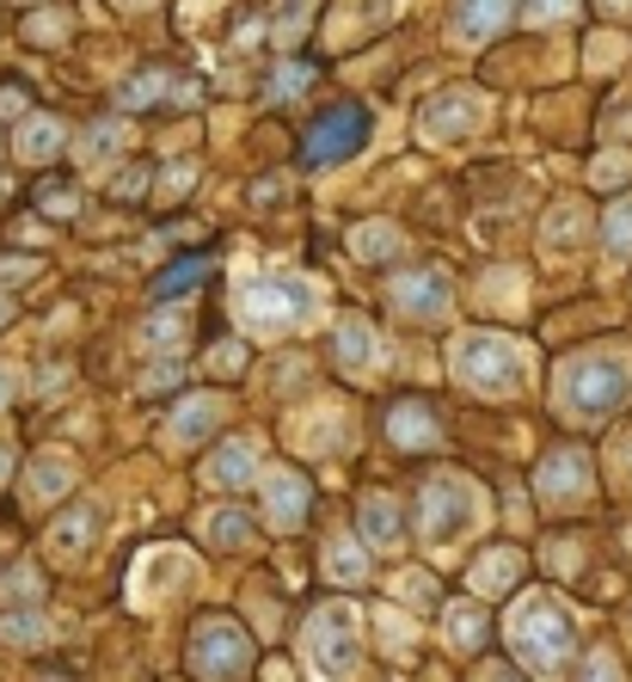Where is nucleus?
Returning <instances> with one entry per match:
<instances>
[{
	"mask_svg": "<svg viewBox=\"0 0 632 682\" xmlns=\"http://www.w3.org/2000/svg\"><path fill=\"white\" fill-rule=\"evenodd\" d=\"M210 369H215V375H239V369H246V345H215Z\"/></svg>",
	"mask_w": 632,
	"mask_h": 682,
	"instance_id": "43",
	"label": "nucleus"
},
{
	"mask_svg": "<svg viewBox=\"0 0 632 682\" xmlns=\"http://www.w3.org/2000/svg\"><path fill=\"white\" fill-rule=\"evenodd\" d=\"M399 246H406V234H399L394 222H363L350 234V253L363 258V265H381V258H399Z\"/></svg>",
	"mask_w": 632,
	"mask_h": 682,
	"instance_id": "26",
	"label": "nucleus"
},
{
	"mask_svg": "<svg viewBox=\"0 0 632 682\" xmlns=\"http://www.w3.org/2000/svg\"><path fill=\"white\" fill-rule=\"evenodd\" d=\"M381 628H387V645H394V652H411V628L399 615H381Z\"/></svg>",
	"mask_w": 632,
	"mask_h": 682,
	"instance_id": "48",
	"label": "nucleus"
},
{
	"mask_svg": "<svg viewBox=\"0 0 632 682\" xmlns=\"http://www.w3.org/2000/svg\"><path fill=\"white\" fill-rule=\"evenodd\" d=\"M602 246H608V258H632V197H620L614 210H608Z\"/></svg>",
	"mask_w": 632,
	"mask_h": 682,
	"instance_id": "32",
	"label": "nucleus"
},
{
	"mask_svg": "<svg viewBox=\"0 0 632 682\" xmlns=\"http://www.w3.org/2000/svg\"><path fill=\"white\" fill-rule=\"evenodd\" d=\"M264 517H271V529H302V517H307V480L295 468H283V474H271L264 480Z\"/></svg>",
	"mask_w": 632,
	"mask_h": 682,
	"instance_id": "15",
	"label": "nucleus"
},
{
	"mask_svg": "<svg viewBox=\"0 0 632 682\" xmlns=\"http://www.w3.org/2000/svg\"><path fill=\"white\" fill-rule=\"evenodd\" d=\"M319 566H326L332 584H369V553L356 548L350 536H332L326 553H319Z\"/></svg>",
	"mask_w": 632,
	"mask_h": 682,
	"instance_id": "24",
	"label": "nucleus"
},
{
	"mask_svg": "<svg viewBox=\"0 0 632 682\" xmlns=\"http://www.w3.org/2000/svg\"><path fill=\"white\" fill-rule=\"evenodd\" d=\"M13 154L26 166L55 161V154H62V123H55V118H26V123H19V135H13Z\"/></svg>",
	"mask_w": 632,
	"mask_h": 682,
	"instance_id": "22",
	"label": "nucleus"
},
{
	"mask_svg": "<svg viewBox=\"0 0 632 682\" xmlns=\"http://www.w3.org/2000/svg\"><path fill=\"white\" fill-rule=\"evenodd\" d=\"M222 418H227V400H222V394H197V400H185L179 413H172L166 442H172V449H197L210 430H222Z\"/></svg>",
	"mask_w": 632,
	"mask_h": 682,
	"instance_id": "14",
	"label": "nucleus"
},
{
	"mask_svg": "<svg viewBox=\"0 0 632 682\" xmlns=\"http://www.w3.org/2000/svg\"><path fill=\"white\" fill-rule=\"evenodd\" d=\"M467 584H473V602L486 597H510L516 584H522V553L516 548H491L473 560V572H467Z\"/></svg>",
	"mask_w": 632,
	"mask_h": 682,
	"instance_id": "16",
	"label": "nucleus"
},
{
	"mask_svg": "<svg viewBox=\"0 0 632 682\" xmlns=\"http://www.w3.org/2000/svg\"><path fill=\"white\" fill-rule=\"evenodd\" d=\"M43 210H50V215H74V191H68V185H43Z\"/></svg>",
	"mask_w": 632,
	"mask_h": 682,
	"instance_id": "46",
	"label": "nucleus"
},
{
	"mask_svg": "<svg viewBox=\"0 0 632 682\" xmlns=\"http://www.w3.org/2000/svg\"><path fill=\"white\" fill-rule=\"evenodd\" d=\"M111 191H118V197H147V173L142 166H123V173L111 179Z\"/></svg>",
	"mask_w": 632,
	"mask_h": 682,
	"instance_id": "45",
	"label": "nucleus"
},
{
	"mask_svg": "<svg viewBox=\"0 0 632 682\" xmlns=\"http://www.w3.org/2000/svg\"><path fill=\"white\" fill-rule=\"evenodd\" d=\"M534 486H540V498H547V505H578V498H590V486H595L590 455H583L578 442H565V449H553V455H547V461H540Z\"/></svg>",
	"mask_w": 632,
	"mask_h": 682,
	"instance_id": "10",
	"label": "nucleus"
},
{
	"mask_svg": "<svg viewBox=\"0 0 632 682\" xmlns=\"http://www.w3.org/2000/svg\"><path fill=\"white\" fill-rule=\"evenodd\" d=\"M246 536H252V522L239 510H210L203 517V541L210 548H246Z\"/></svg>",
	"mask_w": 632,
	"mask_h": 682,
	"instance_id": "30",
	"label": "nucleus"
},
{
	"mask_svg": "<svg viewBox=\"0 0 632 682\" xmlns=\"http://www.w3.org/2000/svg\"><path fill=\"white\" fill-rule=\"evenodd\" d=\"M578 0H528V26H553V19H565Z\"/></svg>",
	"mask_w": 632,
	"mask_h": 682,
	"instance_id": "40",
	"label": "nucleus"
},
{
	"mask_svg": "<svg viewBox=\"0 0 632 682\" xmlns=\"http://www.w3.org/2000/svg\"><path fill=\"white\" fill-rule=\"evenodd\" d=\"M583 682H620L614 652H590V664H583Z\"/></svg>",
	"mask_w": 632,
	"mask_h": 682,
	"instance_id": "44",
	"label": "nucleus"
},
{
	"mask_svg": "<svg viewBox=\"0 0 632 682\" xmlns=\"http://www.w3.org/2000/svg\"><path fill=\"white\" fill-rule=\"evenodd\" d=\"M614 55H620V43H614V38H595V50H590V68H608V62H614Z\"/></svg>",
	"mask_w": 632,
	"mask_h": 682,
	"instance_id": "50",
	"label": "nucleus"
},
{
	"mask_svg": "<svg viewBox=\"0 0 632 682\" xmlns=\"http://www.w3.org/2000/svg\"><path fill=\"white\" fill-rule=\"evenodd\" d=\"M356 529H363V541L381 553H399V541H406V517H399V498L394 492H369L363 505H356Z\"/></svg>",
	"mask_w": 632,
	"mask_h": 682,
	"instance_id": "13",
	"label": "nucleus"
},
{
	"mask_svg": "<svg viewBox=\"0 0 632 682\" xmlns=\"http://www.w3.org/2000/svg\"><path fill=\"white\" fill-rule=\"evenodd\" d=\"M614 455H620V468H632V442H626V437H620V449H614Z\"/></svg>",
	"mask_w": 632,
	"mask_h": 682,
	"instance_id": "54",
	"label": "nucleus"
},
{
	"mask_svg": "<svg viewBox=\"0 0 632 682\" xmlns=\"http://www.w3.org/2000/svg\"><path fill=\"white\" fill-rule=\"evenodd\" d=\"M26 111V93L19 86H0V118H19Z\"/></svg>",
	"mask_w": 632,
	"mask_h": 682,
	"instance_id": "49",
	"label": "nucleus"
},
{
	"mask_svg": "<svg viewBox=\"0 0 632 682\" xmlns=\"http://www.w3.org/2000/svg\"><path fill=\"white\" fill-rule=\"evenodd\" d=\"M448 369H455L461 388L486 394V400H510V394H522L528 375H534V357H528L522 338L461 333V338H455V350H448Z\"/></svg>",
	"mask_w": 632,
	"mask_h": 682,
	"instance_id": "3",
	"label": "nucleus"
},
{
	"mask_svg": "<svg viewBox=\"0 0 632 682\" xmlns=\"http://www.w3.org/2000/svg\"><path fill=\"white\" fill-rule=\"evenodd\" d=\"M486 522V492H479L467 474H436L418 492V536L430 548H455Z\"/></svg>",
	"mask_w": 632,
	"mask_h": 682,
	"instance_id": "5",
	"label": "nucleus"
},
{
	"mask_svg": "<svg viewBox=\"0 0 632 682\" xmlns=\"http://www.w3.org/2000/svg\"><path fill=\"white\" fill-rule=\"evenodd\" d=\"M258 480V442L239 437V442H222L203 468V486H252Z\"/></svg>",
	"mask_w": 632,
	"mask_h": 682,
	"instance_id": "19",
	"label": "nucleus"
},
{
	"mask_svg": "<svg viewBox=\"0 0 632 682\" xmlns=\"http://www.w3.org/2000/svg\"><path fill=\"white\" fill-rule=\"evenodd\" d=\"M448 302H455V295H448L442 271H406V277L394 283V308L411 314V320H442Z\"/></svg>",
	"mask_w": 632,
	"mask_h": 682,
	"instance_id": "12",
	"label": "nucleus"
},
{
	"mask_svg": "<svg viewBox=\"0 0 632 682\" xmlns=\"http://www.w3.org/2000/svg\"><path fill=\"white\" fill-rule=\"evenodd\" d=\"M99 529H105V510H99V505H74V510H68V517L50 529V548L74 560V553H86V548L99 541Z\"/></svg>",
	"mask_w": 632,
	"mask_h": 682,
	"instance_id": "20",
	"label": "nucleus"
},
{
	"mask_svg": "<svg viewBox=\"0 0 632 682\" xmlns=\"http://www.w3.org/2000/svg\"><path fill=\"white\" fill-rule=\"evenodd\" d=\"M516 0H455V38L461 43H486L510 26Z\"/></svg>",
	"mask_w": 632,
	"mask_h": 682,
	"instance_id": "18",
	"label": "nucleus"
},
{
	"mask_svg": "<svg viewBox=\"0 0 632 682\" xmlns=\"http://www.w3.org/2000/svg\"><path fill=\"white\" fill-rule=\"evenodd\" d=\"M7 474H13V449L0 442V486H7Z\"/></svg>",
	"mask_w": 632,
	"mask_h": 682,
	"instance_id": "52",
	"label": "nucleus"
},
{
	"mask_svg": "<svg viewBox=\"0 0 632 682\" xmlns=\"http://www.w3.org/2000/svg\"><path fill=\"white\" fill-rule=\"evenodd\" d=\"M332 363H338L344 375H369L375 363H381V338H375V326L363 320V314H344V320L332 326Z\"/></svg>",
	"mask_w": 632,
	"mask_h": 682,
	"instance_id": "11",
	"label": "nucleus"
},
{
	"mask_svg": "<svg viewBox=\"0 0 632 682\" xmlns=\"http://www.w3.org/2000/svg\"><path fill=\"white\" fill-rule=\"evenodd\" d=\"M123 7H147V0H123Z\"/></svg>",
	"mask_w": 632,
	"mask_h": 682,
	"instance_id": "56",
	"label": "nucleus"
},
{
	"mask_svg": "<svg viewBox=\"0 0 632 682\" xmlns=\"http://www.w3.org/2000/svg\"><path fill=\"white\" fill-rule=\"evenodd\" d=\"M191 670H197L203 682H239L252 670V633L239 628V621H203L197 633H191Z\"/></svg>",
	"mask_w": 632,
	"mask_h": 682,
	"instance_id": "7",
	"label": "nucleus"
},
{
	"mask_svg": "<svg viewBox=\"0 0 632 682\" xmlns=\"http://www.w3.org/2000/svg\"><path fill=\"white\" fill-rule=\"evenodd\" d=\"M0 640H7V645H43V640H50V621L31 615V609H19V615L7 609V615H0Z\"/></svg>",
	"mask_w": 632,
	"mask_h": 682,
	"instance_id": "33",
	"label": "nucleus"
},
{
	"mask_svg": "<svg viewBox=\"0 0 632 682\" xmlns=\"http://www.w3.org/2000/svg\"><path fill=\"white\" fill-rule=\"evenodd\" d=\"M387 437L399 449H430V442H442V425H436V413L424 400H394L387 406Z\"/></svg>",
	"mask_w": 632,
	"mask_h": 682,
	"instance_id": "17",
	"label": "nucleus"
},
{
	"mask_svg": "<svg viewBox=\"0 0 632 682\" xmlns=\"http://www.w3.org/2000/svg\"><path fill=\"white\" fill-rule=\"evenodd\" d=\"M302 652H307V664H314L319 682H350L356 676V664H363V633H356L350 602H326V609L307 615Z\"/></svg>",
	"mask_w": 632,
	"mask_h": 682,
	"instance_id": "6",
	"label": "nucleus"
},
{
	"mask_svg": "<svg viewBox=\"0 0 632 682\" xmlns=\"http://www.w3.org/2000/svg\"><path fill=\"white\" fill-rule=\"evenodd\" d=\"M26 38L31 43H55V38H68V13H38L26 26Z\"/></svg>",
	"mask_w": 632,
	"mask_h": 682,
	"instance_id": "39",
	"label": "nucleus"
},
{
	"mask_svg": "<svg viewBox=\"0 0 632 682\" xmlns=\"http://www.w3.org/2000/svg\"><path fill=\"white\" fill-rule=\"evenodd\" d=\"M0 320H7V302H0Z\"/></svg>",
	"mask_w": 632,
	"mask_h": 682,
	"instance_id": "58",
	"label": "nucleus"
},
{
	"mask_svg": "<svg viewBox=\"0 0 632 682\" xmlns=\"http://www.w3.org/2000/svg\"><path fill=\"white\" fill-rule=\"evenodd\" d=\"M595 185H614V179H632V154H608V161H595Z\"/></svg>",
	"mask_w": 632,
	"mask_h": 682,
	"instance_id": "42",
	"label": "nucleus"
},
{
	"mask_svg": "<svg viewBox=\"0 0 632 682\" xmlns=\"http://www.w3.org/2000/svg\"><path fill=\"white\" fill-rule=\"evenodd\" d=\"M510 645H516V658H522L528 670L553 676V670H565L571 652H578V621L565 615V602L559 597L534 590V597H522L510 609Z\"/></svg>",
	"mask_w": 632,
	"mask_h": 682,
	"instance_id": "4",
	"label": "nucleus"
},
{
	"mask_svg": "<svg viewBox=\"0 0 632 682\" xmlns=\"http://www.w3.org/2000/svg\"><path fill=\"white\" fill-rule=\"evenodd\" d=\"M234 314L252 338H277V333H302L307 320L319 314V283L295 277V271H271V277L239 283Z\"/></svg>",
	"mask_w": 632,
	"mask_h": 682,
	"instance_id": "2",
	"label": "nucleus"
},
{
	"mask_svg": "<svg viewBox=\"0 0 632 682\" xmlns=\"http://www.w3.org/2000/svg\"><path fill=\"white\" fill-rule=\"evenodd\" d=\"M13 388H19V375H13V369H7V363H0V406L13 400Z\"/></svg>",
	"mask_w": 632,
	"mask_h": 682,
	"instance_id": "51",
	"label": "nucleus"
},
{
	"mask_svg": "<svg viewBox=\"0 0 632 682\" xmlns=\"http://www.w3.org/2000/svg\"><path fill=\"white\" fill-rule=\"evenodd\" d=\"M553 246H578L583 234H590V203L583 197H565V203H553V215H547V227H540Z\"/></svg>",
	"mask_w": 632,
	"mask_h": 682,
	"instance_id": "27",
	"label": "nucleus"
},
{
	"mask_svg": "<svg viewBox=\"0 0 632 682\" xmlns=\"http://www.w3.org/2000/svg\"><path fill=\"white\" fill-rule=\"evenodd\" d=\"M185 338H191V320H185V314H154V320L135 333V345H142V350H179Z\"/></svg>",
	"mask_w": 632,
	"mask_h": 682,
	"instance_id": "29",
	"label": "nucleus"
},
{
	"mask_svg": "<svg viewBox=\"0 0 632 682\" xmlns=\"http://www.w3.org/2000/svg\"><path fill=\"white\" fill-rule=\"evenodd\" d=\"M43 682H68V676H43Z\"/></svg>",
	"mask_w": 632,
	"mask_h": 682,
	"instance_id": "57",
	"label": "nucleus"
},
{
	"mask_svg": "<svg viewBox=\"0 0 632 682\" xmlns=\"http://www.w3.org/2000/svg\"><path fill=\"white\" fill-rule=\"evenodd\" d=\"M486 118H491V105L473 86H448V93H436L430 105L418 111V135L424 142H467Z\"/></svg>",
	"mask_w": 632,
	"mask_h": 682,
	"instance_id": "9",
	"label": "nucleus"
},
{
	"mask_svg": "<svg viewBox=\"0 0 632 682\" xmlns=\"http://www.w3.org/2000/svg\"><path fill=\"white\" fill-rule=\"evenodd\" d=\"M179 375H185L179 363H160V369H147V381H142V388H147V394H166L172 381H179Z\"/></svg>",
	"mask_w": 632,
	"mask_h": 682,
	"instance_id": "47",
	"label": "nucleus"
},
{
	"mask_svg": "<svg viewBox=\"0 0 632 682\" xmlns=\"http://www.w3.org/2000/svg\"><path fill=\"white\" fill-rule=\"evenodd\" d=\"M626 394H632V350L595 345V350H578V357L559 363L553 400L565 418H608Z\"/></svg>",
	"mask_w": 632,
	"mask_h": 682,
	"instance_id": "1",
	"label": "nucleus"
},
{
	"mask_svg": "<svg viewBox=\"0 0 632 682\" xmlns=\"http://www.w3.org/2000/svg\"><path fill=\"white\" fill-rule=\"evenodd\" d=\"M68 486H74V461H68V455H38V461L26 468L31 505H55V498H68Z\"/></svg>",
	"mask_w": 632,
	"mask_h": 682,
	"instance_id": "21",
	"label": "nucleus"
},
{
	"mask_svg": "<svg viewBox=\"0 0 632 682\" xmlns=\"http://www.w3.org/2000/svg\"><path fill=\"white\" fill-rule=\"evenodd\" d=\"M314 19V0H277V43H295Z\"/></svg>",
	"mask_w": 632,
	"mask_h": 682,
	"instance_id": "35",
	"label": "nucleus"
},
{
	"mask_svg": "<svg viewBox=\"0 0 632 682\" xmlns=\"http://www.w3.org/2000/svg\"><path fill=\"white\" fill-rule=\"evenodd\" d=\"M307 81H314V74H307L302 62H283L277 74H271V93H277V99H295V93H302Z\"/></svg>",
	"mask_w": 632,
	"mask_h": 682,
	"instance_id": "38",
	"label": "nucleus"
},
{
	"mask_svg": "<svg viewBox=\"0 0 632 682\" xmlns=\"http://www.w3.org/2000/svg\"><path fill=\"white\" fill-rule=\"evenodd\" d=\"M486 682H522V676H516V670H491Z\"/></svg>",
	"mask_w": 632,
	"mask_h": 682,
	"instance_id": "55",
	"label": "nucleus"
},
{
	"mask_svg": "<svg viewBox=\"0 0 632 682\" xmlns=\"http://www.w3.org/2000/svg\"><path fill=\"white\" fill-rule=\"evenodd\" d=\"M442 633H448V645H455V652H479V645H486V609H479V602H455V609H448L442 615Z\"/></svg>",
	"mask_w": 632,
	"mask_h": 682,
	"instance_id": "25",
	"label": "nucleus"
},
{
	"mask_svg": "<svg viewBox=\"0 0 632 682\" xmlns=\"http://www.w3.org/2000/svg\"><path fill=\"white\" fill-rule=\"evenodd\" d=\"M118 147H123V123L118 118H105V123H93V130L80 135V166H105V161H118Z\"/></svg>",
	"mask_w": 632,
	"mask_h": 682,
	"instance_id": "28",
	"label": "nucleus"
},
{
	"mask_svg": "<svg viewBox=\"0 0 632 682\" xmlns=\"http://www.w3.org/2000/svg\"><path fill=\"white\" fill-rule=\"evenodd\" d=\"M394 597L399 602H436V578L430 572H399L394 578Z\"/></svg>",
	"mask_w": 632,
	"mask_h": 682,
	"instance_id": "36",
	"label": "nucleus"
},
{
	"mask_svg": "<svg viewBox=\"0 0 632 682\" xmlns=\"http://www.w3.org/2000/svg\"><path fill=\"white\" fill-rule=\"evenodd\" d=\"M203 277H210V258H185V265L160 271V277H154V295H160V302H172V295H191Z\"/></svg>",
	"mask_w": 632,
	"mask_h": 682,
	"instance_id": "31",
	"label": "nucleus"
},
{
	"mask_svg": "<svg viewBox=\"0 0 632 682\" xmlns=\"http://www.w3.org/2000/svg\"><path fill=\"white\" fill-rule=\"evenodd\" d=\"M38 277V258H0V289H13V283H31Z\"/></svg>",
	"mask_w": 632,
	"mask_h": 682,
	"instance_id": "41",
	"label": "nucleus"
},
{
	"mask_svg": "<svg viewBox=\"0 0 632 682\" xmlns=\"http://www.w3.org/2000/svg\"><path fill=\"white\" fill-rule=\"evenodd\" d=\"M363 142H369V111H363V105H332L326 118L307 130L302 161L307 166H344Z\"/></svg>",
	"mask_w": 632,
	"mask_h": 682,
	"instance_id": "8",
	"label": "nucleus"
},
{
	"mask_svg": "<svg viewBox=\"0 0 632 682\" xmlns=\"http://www.w3.org/2000/svg\"><path fill=\"white\" fill-rule=\"evenodd\" d=\"M0 597H7V602H38V597H43L38 566H13V572L0 578Z\"/></svg>",
	"mask_w": 632,
	"mask_h": 682,
	"instance_id": "34",
	"label": "nucleus"
},
{
	"mask_svg": "<svg viewBox=\"0 0 632 682\" xmlns=\"http://www.w3.org/2000/svg\"><path fill=\"white\" fill-rule=\"evenodd\" d=\"M166 93H185V81H179V74H172V68H142V74H130V81H123V111H147L154 105V99H166Z\"/></svg>",
	"mask_w": 632,
	"mask_h": 682,
	"instance_id": "23",
	"label": "nucleus"
},
{
	"mask_svg": "<svg viewBox=\"0 0 632 682\" xmlns=\"http://www.w3.org/2000/svg\"><path fill=\"white\" fill-rule=\"evenodd\" d=\"M602 7H608V13H626L632 19V0H602Z\"/></svg>",
	"mask_w": 632,
	"mask_h": 682,
	"instance_id": "53",
	"label": "nucleus"
},
{
	"mask_svg": "<svg viewBox=\"0 0 632 682\" xmlns=\"http://www.w3.org/2000/svg\"><path fill=\"white\" fill-rule=\"evenodd\" d=\"M191 185H197V161H172L166 173H160V197H185Z\"/></svg>",
	"mask_w": 632,
	"mask_h": 682,
	"instance_id": "37",
	"label": "nucleus"
}]
</instances>
